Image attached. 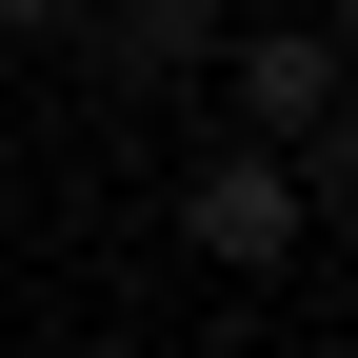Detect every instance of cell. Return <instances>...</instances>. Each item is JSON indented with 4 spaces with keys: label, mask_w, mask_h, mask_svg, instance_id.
Listing matches in <instances>:
<instances>
[{
    "label": "cell",
    "mask_w": 358,
    "mask_h": 358,
    "mask_svg": "<svg viewBox=\"0 0 358 358\" xmlns=\"http://www.w3.org/2000/svg\"><path fill=\"white\" fill-rule=\"evenodd\" d=\"M299 239H319V179L279 140H199L179 159V259H199V279H279Z\"/></svg>",
    "instance_id": "obj_1"
},
{
    "label": "cell",
    "mask_w": 358,
    "mask_h": 358,
    "mask_svg": "<svg viewBox=\"0 0 358 358\" xmlns=\"http://www.w3.org/2000/svg\"><path fill=\"white\" fill-rule=\"evenodd\" d=\"M80 60H100L120 100H179V80L219 60V0H80Z\"/></svg>",
    "instance_id": "obj_2"
},
{
    "label": "cell",
    "mask_w": 358,
    "mask_h": 358,
    "mask_svg": "<svg viewBox=\"0 0 358 358\" xmlns=\"http://www.w3.org/2000/svg\"><path fill=\"white\" fill-rule=\"evenodd\" d=\"M0 40H80V0H0Z\"/></svg>",
    "instance_id": "obj_3"
},
{
    "label": "cell",
    "mask_w": 358,
    "mask_h": 358,
    "mask_svg": "<svg viewBox=\"0 0 358 358\" xmlns=\"http://www.w3.org/2000/svg\"><path fill=\"white\" fill-rule=\"evenodd\" d=\"M319 20H338V40H358V0H319Z\"/></svg>",
    "instance_id": "obj_4"
}]
</instances>
